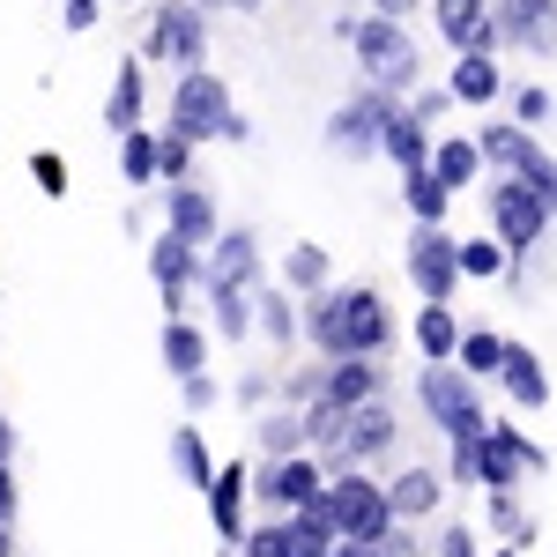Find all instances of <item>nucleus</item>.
Instances as JSON below:
<instances>
[{"instance_id": "nucleus-17", "label": "nucleus", "mask_w": 557, "mask_h": 557, "mask_svg": "<svg viewBox=\"0 0 557 557\" xmlns=\"http://www.w3.org/2000/svg\"><path fill=\"white\" fill-rule=\"evenodd\" d=\"M164 223H172L178 238H194V246H215V238H223V231H215V201L201 186H186V178L164 194Z\"/></svg>"}, {"instance_id": "nucleus-23", "label": "nucleus", "mask_w": 557, "mask_h": 557, "mask_svg": "<svg viewBox=\"0 0 557 557\" xmlns=\"http://www.w3.org/2000/svg\"><path fill=\"white\" fill-rule=\"evenodd\" d=\"M498 380H506V394H513L520 409H543V401H550V380H543V357H535V349H506V372H498Z\"/></svg>"}, {"instance_id": "nucleus-47", "label": "nucleus", "mask_w": 557, "mask_h": 557, "mask_svg": "<svg viewBox=\"0 0 557 557\" xmlns=\"http://www.w3.org/2000/svg\"><path fill=\"white\" fill-rule=\"evenodd\" d=\"M380 15H409V0H380Z\"/></svg>"}, {"instance_id": "nucleus-38", "label": "nucleus", "mask_w": 557, "mask_h": 557, "mask_svg": "<svg viewBox=\"0 0 557 557\" xmlns=\"http://www.w3.org/2000/svg\"><path fill=\"white\" fill-rule=\"evenodd\" d=\"M260 327L275 335V343H298V312H290V298H275V290H260Z\"/></svg>"}, {"instance_id": "nucleus-35", "label": "nucleus", "mask_w": 557, "mask_h": 557, "mask_svg": "<svg viewBox=\"0 0 557 557\" xmlns=\"http://www.w3.org/2000/svg\"><path fill=\"white\" fill-rule=\"evenodd\" d=\"M491 528L513 543V550H528L535 543V520H520V506H513V491H491Z\"/></svg>"}, {"instance_id": "nucleus-33", "label": "nucleus", "mask_w": 557, "mask_h": 557, "mask_svg": "<svg viewBox=\"0 0 557 557\" xmlns=\"http://www.w3.org/2000/svg\"><path fill=\"white\" fill-rule=\"evenodd\" d=\"M506 335H491V327H469V335H461V364H469L475 380H491V372H506Z\"/></svg>"}, {"instance_id": "nucleus-13", "label": "nucleus", "mask_w": 557, "mask_h": 557, "mask_svg": "<svg viewBox=\"0 0 557 557\" xmlns=\"http://www.w3.org/2000/svg\"><path fill=\"white\" fill-rule=\"evenodd\" d=\"M149 275H157V290H164V312L178 320L186 283H194V275H209V260H201V246H194V238H178L172 223H164V238L149 246Z\"/></svg>"}, {"instance_id": "nucleus-20", "label": "nucleus", "mask_w": 557, "mask_h": 557, "mask_svg": "<svg viewBox=\"0 0 557 557\" xmlns=\"http://www.w3.org/2000/svg\"><path fill=\"white\" fill-rule=\"evenodd\" d=\"M417 349H424V364L461 357V320H454V305H446V298H424V312H417Z\"/></svg>"}, {"instance_id": "nucleus-46", "label": "nucleus", "mask_w": 557, "mask_h": 557, "mask_svg": "<svg viewBox=\"0 0 557 557\" xmlns=\"http://www.w3.org/2000/svg\"><path fill=\"white\" fill-rule=\"evenodd\" d=\"M335 557H386L380 543H357V535H343V543H335Z\"/></svg>"}, {"instance_id": "nucleus-42", "label": "nucleus", "mask_w": 557, "mask_h": 557, "mask_svg": "<svg viewBox=\"0 0 557 557\" xmlns=\"http://www.w3.org/2000/svg\"><path fill=\"white\" fill-rule=\"evenodd\" d=\"M438 557H475V535L469 528H446V535H438Z\"/></svg>"}, {"instance_id": "nucleus-18", "label": "nucleus", "mask_w": 557, "mask_h": 557, "mask_svg": "<svg viewBox=\"0 0 557 557\" xmlns=\"http://www.w3.org/2000/svg\"><path fill=\"white\" fill-rule=\"evenodd\" d=\"M209 520H215V535H223V543H246V535H253V528H246V469H238V461H231V469H215Z\"/></svg>"}, {"instance_id": "nucleus-40", "label": "nucleus", "mask_w": 557, "mask_h": 557, "mask_svg": "<svg viewBox=\"0 0 557 557\" xmlns=\"http://www.w3.org/2000/svg\"><path fill=\"white\" fill-rule=\"evenodd\" d=\"M186 164H194V141H186V134H164V178H186Z\"/></svg>"}, {"instance_id": "nucleus-15", "label": "nucleus", "mask_w": 557, "mask_h": 557, "mask_svg": "<svg viewBox=\"0 0 557 557\" xmlns=\"http://www.w3.org/2000/svg\"><path fill=\"white\" fill-rule=\"evenodd\" d=\"M498 38L528 52H557V0H498Z\"/></svg>"}, {"instance_id": "nucleus-49", "label": "nucleus", "mask_w": 557, "mask_h": 557, "mask_svg": "<svg viewBox=\"0 0 557 557\" xmlns=\"http://www.w3.org/2000/svg\"><path fill=\"white\" fill-rule=\"evenodd\" d=\"M0 461H8V424H0Z\"/></svg>"}, {"instance_id": "nucleus-19", "label": "nucleus", "mask_w": 557, "mask_h": 557, "mask_svg": "<svg viewBox=\"0 0 557 557\" xmlns=\"http://www.w3.org/2000/svg\"><path fill=\"white\" fill-rule=\"evenodd\" d=\"M320 394H327L335 409H357V401H372V394H380V364H372V357H335V364H327V380H320Z\"/></svg>"}, {"instance_id": "nucleus-10", "label": "nucleus", "mask_w": 557, "mask_h": 557, "mask_svg": "<svg viewBox=\"0 0 557 557\" xmlns=\"http://www.w3.org/2000/svg\"><path fill=\"white\" fill-rule=\"evenodd\" d=\"M528 469H550V454H543L535 438H520L513 424L483 431V491H513Z\"/></svg>"}, {"instance_id": "nucleus-8", "label": "nucleus", "mask_w": 557, "mask_h": 557, "mask_svg": "<svg viewBox=\"0 0 557 557\" xmlns=\"http://www.w3.org/2000/svg\"><path fill=\"white\" fill-rule=\"evenodd\" d=\"M201 8L194 0H164L157 15H149V38H141V60H164V67H201Z\"/></svg>"}, {"instance_id": "nucleus-44", "label": "nucleus", "mask_w": 557, "mask_h": 557, "mask_svg": "<svg viewBox=\"0 0 557 557\" xmlns=\"http://www.w3.org/2000/svg\"><path fill=\"white\" fill-rule=\"evenodd\" d=\"M97 23V0H67V30H89Z\"/></svg>"}, {"instance_id": "nucleus-22", "label": "nucleus", "mask_w": 557, "mask_h": 557, "mask_svg": "<svg viewBox=\"0 0 557 557\" xmlns=\"http://www.w3.org/2000/svg\"><path fill=\"white\" fill-rule=\"evenodd\" d=\"M201 283H209V312H215V335H231V343H238V335H246V327H253V290H246V283H215V275H201Z\"/></svg>"}, {"instance_id": "nucleus-2", "label": "nucleus", "mask_w": 557, "mask_h": 557, "mask_svg": "<svg viewBox=\"0 0 557 557\" xmlns=\"http://www.w3.org/2000/svg\"><path fill=\"white\" fill-rule=\"evenodd\" d=\"M335 38L357 45V60H364V75H372V89H417V75H424V60H417V38L394 23V15H364V23H335Z\"/></svg>"}, {"instance_id": "nucleus-11", "label": "nucleus", "mask_w": 557, "mask_h": 557, "mask_svg": "<svg viewBox=\"0 0 557 557\" xmlns=\"http://www.w3.org/2000/svg\"><path fill=\"white\" fill-rule=\"evenodd\" d=\"M253 483H260V498H268L275 513H305V506H320V498H327V475L312 469L305 454H283V461H268Z\"/></svg>"}, {"instance_id": "nucleus-27", "label": "nucleus", "mask_w": 557, "mask_h": 557, "mask_svg": "<svg viewBox=\"0 0 557 557\" xmlns=\"http://www.w3.org/2000/svg\"><path fill=\"white\" fill-rule=\"evenodd\" d=\"M104 127H112V134L141 127V60L120 67V83H112V97H104Z\"/></svg>"}, {"instance_id": "nucleus-30", "label": "nucleus", "mask_w": 557, "mask_h": 557, "mask_svg": "<svg viewBox=\"0 0 557 557\" xmlns=\"http://www.w3.org/2000/svg\"><path fill=\"white\" fill-rule=\"evenodd\" d=\"M120 172H127L134 186H149V178H164V134H141V127H134L127 141H120Z\"/></svg>"}, {"instance_id": "nucleus-50", "label": "nucleus", "mask_w": 557, "mask_h": 557, "mask_svg": "<svg viewBox=\"0 0 557 557\" xmlns=\"http://www.w3.org/2000/svg\"><path fill=\"white\" fill-rule=\"evenodd\" d=\"M231 8H260V0H231Z\"/></svg>"}, {"instance_id": "nucleus-12", "label": "nucleus", "mask_w": 557, "mask_h": 557, "mask_svg": "<svg viewBox=\"0 0 557 557\" xmlns=\"http://www.w3.org/2000/svg\"><path fill=\"white\" fill-rule=\"evenodd\" d=\"M386 120H394V89H364L357 104H343V112L327 120V141L349 149V157H364V149L386 141Z\"/></svg>"}, {"instance_id": "nucleus-21", "label": "nucleus", "mask_w": 557, "mask_h": 557, "mask_svg": "<svg viewBox=\"0 0 557 557\" xmlns=\"http://www.w3.org/2000/svg\"><path fill=\"white\" fill-rule=\"evenodd\" d=\"M209 275H215V283H246V290H253V275H260L253 231H223V238L209 246Z\"/></svg>"}, {"instance_id": "nucleus-7", "label": "nucleus", "mask_w": 557, "mask_h": 557, "mask_svg": "<svg viewBox=\"0 0 557 557\" xmlns=\"http://www.w3.org/2000/svg\"><path fill=\"white\" fill-rule=\"evenodd\" d=\"M550 201H543V194H535V186H528V178H498V186H491V223H498V238H506V253H528V246H535V238H543V231H550Z\"/></svg>"}, {"instance_id": "nucleus-45", "label": "nucleus", "mask_w": 557, "mask_h": 557, "mask_svg": "<svg viewBox=\"0 0 557 557\" xmlns=\"http://www.w3.org/2000/svg\"><path fill=\"white\" fill-rule=\"evenodd\" d=\"M0 520H15V475H8V461H0Z\"/></svg>"}, {"instance_id": "nucleus-3", "label": "nucleus", "mask_w": 557, "mask_h": 557, "mask_svg": "<svg viewBox=\"0 0 557 557\" xmlns=\"http://www.w3.org/2000/svg\"><path fill=\"white\" fill-rule=\"evenodd\" d=\"M417 401L431 409V424L446 431V438H483V431H491L483 401H475V372L461 364V357H438V364H424Z\"/></svg>"}, {"instance_id": "nucleus-32", "label": "nucleus", "mask_w": 557, "mask_h": 557, "mask_svg": "<svg viewBox=\"0 0 557 557\" xmlns=\"http://www.w3.org/2000/svg\"><path fill=\"white\" fill-rule=\"evenodd\" d=\"M172 469L186 475L194 491H209V483H215V461H209V446H201V431H194V424L172 431Z\"/></svg>"}, {"instance_id": "nucleus-48", "label": "nucleus", "mask_w": 557, "mask_h": 557, "mask_svg": "<svg viewBox=\"0 0 557 557\" xmlns=\"http://www.w3.org/2000/svg\"><path fill=\"white\" fill-rule=\"evenodd\" d=\"M0 557H8V520H0Z\"/></svg>"}, {"instance_id": "nucleus-16", "label": "nucleus", "mask_w": 557, "mask_h": 557, "mask_svg": "<svg viewBox=\"0 0 557 557\" xmlns=\"http://www.w3.org/2000/svg\"><path fill=\"white\" fill-rule=\"evenodd\" d=\"M431 8H438V38L454 52H491V38H498L491 0H431Z\"/></svg>"}, {"instance_id": "nucleus-37", "label": "nucleus", "mask_w": 557, "mask_h": 557, "mask_svg": "<svg viewBox=\"0 0 557 557\" xmlns=\"http://www.w3.org/2000/svg\"><path fill=\"white\" fill-rule=\"evenodd\" d=\"M461 275H506V238H461Z\"/></svg>"}, {"instance_id": "nucleus-4", "label": "nucleus", "mask_w": 557, "mask_h": 557, "mask_svg": "<svg viewBox=\"0 0 557 557\" xmlns=\"http://www.w3.org/2000/svg\"><path fill=\"white\" fill-rule=\"evenodd\" d=\"M172 134H186V141H246V120H238L231 89L215 83V75L186 67L172 89Z\"/></svg>"}, {"instance_id": "nucleus-6", "label": "nucleus", "mask_w": 557, "mask_h": 557, "mask_svg": "<svg viewBox=\"0 0 557 557\" xmlns=\"http://www.w3.org/2000/svg\"><path fill=\"white\" fill-rule=\"evenodd\" d=\"M335 520H327V498L320 506H305V513H283V520H268V528H253L238 550H253V557H335Z\"/></svg>"}, {"instance_id": "nucleus-29", "label": "nucleus", "mask_w": 557, "mask_h": 557, "mask_svg": "<svg viewBox=\"0 0 557 557\" xmlns=\"http://www.w3.org/2000/svg\"><path fill=\"white\" fill-rule=\"evenodd\" d=\"M164 364H172V380H194V372L209 364V343H201V327H186V320H164Z\"/></svg>"}, {"instance_id": "nucleus-34", "label": "nucleus", "mask_w": 557, "mask_h": 557, "mask_svg": "<svg viewBox=\"0 0 557 557\" xmlns=\"http://www.w3.org/2000/svg\"><path fill=\"white\" fill-rule=\"evenodd\" d=\"M305 417H260V446H268V461H283V454H305Z\"/></svg>"}, {"instance_id": "nucleus-5", "label": "nucleus", "mask_w": 557, "mask_h": 557, "mask_svg": "<svg viewBox=\"0 0 557 557\" xmlns=\"http://www.w3.org/2000/svg\"><path fill=\"white\" fill-rule=\"evenodd\" d=\"M327 520H335V535H357V543H386L401 513H394V498H386L372 475L343 469V475H327Z\"/></svg>"}, {"instance_id": "nucleus-36", "label": "nucleus", "mask_w": 557, "mask_h": 557, "mask_svg": "<svg viewBox=\"0 0 557 557\" xmlns=\"http://www.w3.org/2000/svg\"><path fill=\"white\" fill-rule=\"evenodd\" d=\"M283 275H290L298 290H312V298H320V290H327V253H320V246H290Z\"/></svg>"}, {"instance_id": "nucleus-39", "label": "nucleus", "mask_w": 557, "mask_h": 557, "mask_svg": "<svg viewBox=\"0 0 557 557\" xmlns=\"http://www.w3.org/2000/svg\"><path fill=\"white\" fill-rule=\"evenodd\" d=\"M30 178H38V186H45V194H52V201L67 194V164H60L52 149H38V157H30Z\"/></svg>"}, {"instance_id": "nucleus-14", "label": "nucleus", "mask_w": 557, "mask_h": 557, "mask_svg": "<svg viewBox=\"0 0 557 557\" xmlns=\"http://www.w3.org/2000/svg\"><path fill=\"white\" fill-rule=\"evenodd\" d=\"M386 446H394V409H386L380 394H372V401H357V409L343 417L335 461H343V469H357V461H372V454H386Z\"/></svg>"}, {"instance_id": "nucleus-25", "label": "nucleus", "mask_w": 557, "mask_h": 557, "mask_svg": "<svg viewBox=\"0 0 557 557\" xmlns=\"http://www.w3.org/2000/svg\"><path fill=\"white\" fill-rule=\"evenodd\" d=\"M380 149L394 157V164H401V172H417V164H431V149H438V141L424 134V120H417V112H394V120H386V141H380Z\"/></svg>"}, {"instance_id": "nucleus-31", "label": "nucleus", "mask_w": 557, "mask_h": 557, "mask_svg": "<svg viewBox=\"0 0 557 557\" xmlns=\"http://www.w3.org/2000/svg\"><path fill=\"white\" fill-rule=\"evenodd\" d=\"M386 498H394V513H401V520H424L431 506H438V475H431V469L394 475V483H386Z\"/></svg>"}, {"instance_id": "nucleus-24", "label": "nucleus", "mask_w": 557, "mask_h": 557, "mask_svg": "<svg viewBox=\"0 0 557 557\" xmlns=\"http://www.w3.org/2000/svg\"><path fill=\"white\" fill-rule=\"evenodd\" d=\"M483 164H491V157H483V141H469V134H454V141H438V149H431V172L446 178L454 194H469V178L483 172Z\"/></svg>"}, {"instance_id": "nucleus-43", "label": "nucleus", "mask_w": 557, "mask_h": 557, "mask_svg": "<svg viewBox=\"0 0 557 557\" xmlns=\"http://www.w3.org/2000/svg\"><path fill=\"white\" fill-rule=\"evenodd\" d=\"M186 401H194V409H209V401H215V380H209V372H194V380H186Z\"/></svg>"}, {"instance_id": "nucleus-1", "label": "nucleus", "mask_w": 557, "mask_h": 557, "mask_svg": "<svg viewBox=\"0 0 557 557\" xmlns=\"http://www.w3.org/2000/svg\"><path fill=\"white\" fill-rule=\"evenodd\" d=\"M305 335L327 349V364L335 357H380L386 335H394V320H386V305L380 290H320L312 298V312H305Z\"/></svg>"}, {"instance_id": "nucleus-51", "label": "nucleus", "mask_w": 557, "mask_h": 557, "mask_svg": "<svg viewBox=\"0 0 557 557\" xmlns=\"http://www.w3.org/2000/svg\"><path fill=\"white\" fill-rule=\"evenodd\" d=\"M498 557H520V550H498Z\"/></svg>"}, {"instance_id": "nucleus-26", "label": "nucleus", "mask_w": 557, "mask_h": 557, "mask_svg": "<svg viewBox=\"0 0 557 557\" xmlns=\"http://www.w3.org/2000/svg\"><path fill=\"white\" fill-rule=\"evenodd\" d=\"M401 201H409V215H417V223H438V215H446V201H454V186L431 172V164H417V172H401Z\"/></svg>"}, {"instance_id": "nucleus-28", "label": "nucleus", "mask_w": 557, "mask_h": 557, "mask_svg": "<svg viewBox=\"0 0 557 557\" xmlns=\"http://www.w3.org/2000/svg\"><path fill=\"white\" fill-rule=\"evenodd\" d=\"M446 89H454L461 104H491V97H498V67H491V52H461Z\"/></svg>"}, {"instance_id": "nucleus-41", "label": "nucleus", "mask_w": 557, "mask_h": 557, "mask_svg": "<svg viewBox=\"0 0 557 557\" xmlns=\"http://www.w3.org/2000/svg\"><path fill=\"white\" fill-rule=\"evenodd\" d=\"M513 112H520V127L550 120V89H520V97H513Z\"/></svg>"}, {"instance_id": "nucleus-9", "label": "nucleus", "mask_w": 557, "mask_h": 557, "mask_svg": "<svg viewBox=\"0 0 557 557\" xmlns=\"http://www.w3.org/2000/svg\"><path fill=\"white\" fill-rule=\"evenodd\" d=\"M409 283L424 290V298H454V283H461V238H446L438 223H417V238H409Z\"/></svg>"}]
</instances>
